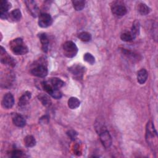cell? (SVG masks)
I'll use <instances>...</instances> for the list:
<instances>
[{
    "mask_svg": "<svg viewBox=\"0 0 158 158\" xmlns=\"http://www.w3.org/2000/svg\"><path fill=\"white\" fill-rule=\"evenodd\" d=\"M9 46L14 54L16 55H23L28 52V49L24 44L22 38L14 39L9 43Z\"/></svg>",
    "mask_w": 158,
    "mask_h": 158,
    "instance_id": "6da1fadb",
    "label": "cell"
},
{
    "mask_svg": "<svg viewBox=\"0 0 158 158\" xmlns=\"http://www.w3.org/2000/svg\"><path fill=\"white\" fill-rule=\"evenodd\" d=\"M157 132L154 127V124L152 122H148L146 125V139L149 145L153 146V144L156 142Z\"/></svg>",
    "mask_w": 158,
    "mask_h": 158,
    "instance_id": "7a4b0ae2",
    "label": "cell"
},
{
    "mask_svg": "<svg viewBox=\"0 0 158 158\" xmlns=\"http://www.w3.org/2000/svg\"><path fill=\"white\" fill-rule=\"evenodd\" d=\"M63 51L64 55L66 57L71 58L77 55L78 52V48L73 42L67 41L63 45Z\"/></svg>",
    "mask_w": 158,
    "mask_h": 158,
    "instance_id": "3957f363",
    "label": "cell"
},
{
    "mask_svg": "<svg viewBox=\"0 0 158 158\" xmlns=\"http://www.w3.org/2000/svg\"><path fill=\"white\" fill-rule=\"evenodd\" d=\"M31 73L34 76L43 78L48 75V69L44 65L39 64L31 69Z\"/></svg>",
    "mask_w": 158,
    "mask_h": 158,
    "instance_id": "277c9868",
    "label": "cell"
},
{
    "mask_svg": "<svg viewBox=\"0 0 158 158\" xmlns=\"http://www.w3.org/2000/svg\"><path fill=\"white\" fill-rule=\"evenodd\" d=\"M52 23V19L51 16L47 13L41 14L39 16L38 25L41 28H47L49 27Z\"/></svg>",
    "mask_w": 158,
    "mask_h": 158,
    "instance_id": "5b68a950",
    "label": "cell"
},
{
    "mask_svg": "<svg viewBox=\"0 0 158 158\" xmlns=\"http://www.w3.org/2000/svg\"><path fill=\"white\" fill-rule=\"evenodd\" d=\"M111 10L113 14L117 16H123L127 13V8L120 2H115L111 7Z\"/></svg>",
    "mask_w": 158,
    "mask_h": 158,
    "instance_id": "8992f818",
    "label": "cell"
},
{
    "mask_svg": "<svg viewBox=\"0 0 158 158\" xmlns=\"http://www.w3.org/2000/svg\"><path fill=\"white\" fill-rule=\"evenodd\" d=\"M99 135L100 141L103 146L106 149L110 148L112 144V137L109 131L105 130L101 131Z\"/></svg>",
    "mask_w": 158,
    "mask_h": 158,
    "instance_id": "52a82bcc",
    "label": "cell"
},
{
    "mask_svg": "<svg viewBox=\"0 0 158 158\" xmlns=\"http://www.w3.org/2000/svg\"><path fill=\"white\" fill-rule=\"evenodd\" d=\"M25 2L31 15L34 17H36L39 14V9L36 2L32 0H28L25 1Z\"/></svg>",
    "mask_w": 158,
    "mask_h": 158,
    "instance_id": "ba28073f",
    "label": "cell"
},
{
    "mask_svg": "<svg viewBox=\"0 0 158 158\" xmlns=\"http://www.w3.org/2000/svg\"><path fill=\"white\" fill-rule=\"evenodd\" d=\"M1 104H2V106L4 108H6V109L11 108L14 104V99L13 95L10 93L6 94L2 98Z\"/></svg>",
    "mask_w": 158,
    "mask_h": 158,
    "instance_id": "9c48e42d",
    "label": "cell"
},
{
    "mask_svg": "<svg viewBox=\"0 0 158 158\" xmlns=\"http://www.w3.org/2000/svg\"><path fill=\"white\" fill-rule=\"evenodd\" d=\"M1 61L2 63L4 64H8L9 65H12V66L15 65V63L13 59L6 54V51L2 46L1 49Z\"/></svg>",
    "mask_w": 158,
    "mask_h": 158,
    "instance_id": "30bf717a",
    "label": "cell"
},
{
    "mask_svg": "<svg viewBox=\"0 0 158 158\" xmlns=\"http://www.w3.org/2000/svg\"><path fill=\"white\" fill-rule=\"evenodd\" d=\"M69 70L75 76H82L84 72V67L80 65H73L69 68Z\"/></svg>",
    "mask_w": 158,
    "mask_h": 158,
    "instance_id": "8fae6325",
    "label": "cell"
},
{
    "mask_svg": "<svg viewBox=\"0 0 158 158\" xmlns=\"http://www.w3.org/2000/svg\"><path fill=\"white\" fill-rule=\"evenodd\" d=\"M38 36L42 45V49L44 52H46L48 51V48H49V40H48V36L46 35V33H40L38 35Z\"/></svg>",
    "mask_w": 158,
    "mask_h": 158,
    "instance_id": "7c38bea8",
    "label": "cell"
},
{
    "mask_svg": "<svg viewBox=\"0 0 158 158\" xmlns=\"http://www.w3.org/2000/svg\"><path fill=\"white\" fill-rule=\"evenodd\" d=\"M148 78V72L144 69H141L137 73V80L138 82L142 85L144 84Z\"/></svg>",
    "mask_w": 158,
    "mask_h": 158,
    "instance_id": "4fadbf2b",
    "label": "cell"
},
{
    "mask_svg": "<svg viewBox=\"0 0 158 158\" xmlns=\"http://www.w3.org/2000/svg\"><path fill=\"white\" fill-rule=\"evenodd\" d=\"M48 82L53 88L56 89H59L64 85V82L58 78H51Z\"/></svg>",
    "mask_w": 158,
    "mask_h": 158,
    "instance_id": "5bb4252c",
    "label": "cell"
},
{
    "mask_svg": "<svg viewBox=\"0 0 158 158\" xmlns=\"http://www.w3.org/2000/svg\"><path fill=\"white\" fill-rule=\"evenodd\" d=\"M22 17V13L18 9L13 10L10 13H9V17L7 19H10L14 22H17L20 20Z\"/></svg>",
    "mask_w": 158,
    "mask_h": 158,
    "instance_id": "9a60e30c",
    "label": "cell"
},
{
    "mask_svg": "<svg viewBox=\"0 0 158 158\" xmlns=\"http://www.w3.org/2000/svg\"><path fill=\"white\" fill-rule=\"evenodd\" d=\"M12 120L14 125H15L17 127H23L26 124L25 119L20 115L15 114L14 117H13Z\"/></svg>",
    "mask_w": 158,
    "mask_h": 158,
    "instance_id": "2e32d148",
    "label": "cell"
},
{
    "mask_svg": "<svg viewBox=\"0 0 158 158\" xmlns=\"http://www.w3.org/2000/svg\"><path fill=\"white\" fill-rule=\"evenodd\" d=\"M80 105V101L75 97H71L68 100V106L71 109H75Z\"/></svg>",
    "mask_w": 158,
    "mask_h": 158,
    "instance_id": "e0dca14e",
    "label": "cell"
},
{
    "mask_svg": "<svg viewBox=\"0 0 158 158\" xmlns=\"http://www.w3.org/2000/svg\"><path fill=\"white\" fill-rule=\"evenodd\" d=\"M30 98H31V93L29 91L25 92L20 98L19 101V106H23L26 105L28 102Z\"/></svg>",
    "mask_w": 158,
    "mask_h": 158,
    "instance_id": "ac0fdd59",
    "label": "cell"
},
{
    "mask_svg": "<svg viewBox=\"0 0 158 158\" xmlns=\"http://www.w3.org/2000/svg\"><path fill=\"white\" fill-rule=\"evenodd\" d=\"M24 143L27 147L32 148L36 144V139L31 135H27L24 138Z\"/></svg>",
    "mask_w": 158,
    "mask_h": 158,
    "instance_id": "d6986e66",
    "label": "cell"
},
{
    "mask_svg": "<svg viewBox=\"0 0 158 158\" xmlns=\"http://www.w3.org/2000/svg\"><path fill=\"white\" fill-rule=\"evenodd\" d=\"M11 7V4L6 0H1L0 1V12H7Z\"/></svg>",
    "mask_w": 158,
    "mask_h": 158,
    "instance_id": "ffe728a7",
    "label": "cell"
},
{
    "mask_svg": "<svg viewBox=\"0 0 158 158\" xmlns=\"http://www.w3.org/2000/svg\"><path fill=\"white\" fill-rule=\"evenodd\" d=\"M139 23L137 20H135L132 25L130 33L133 35V38H135L136 36L139 34Z\"/></svg>",
    "mask_w": 158,
    "mask_h": 158,
    "instance_id": "44dd1931",
    "label": "cell"
},
{
    "mask_svg": "<svg viewBox=\"0 0 158 158\" xmlns=\"http://www.w3.org/2000/svg\"><path fill=\"white\" fill-rule=\"evenodd\" d=\"M138 11L141 15H146L149 13L150 8L146 4L140 3L138 6Z\"/></svg>",
    "mask_w": 158,
    "mask_h": 158,
    "instance_id": "7402d4cb",
    "label": "cell"
},
{
    "mask_svg": "<svg viewBox=\"0 0 158 158\" xmlns=\"http://www.w3.org/2000/svg\"><path fill=\"white\" fill-rule=\"evenodd\" d=\"M72 4L76 10H81L84 8L85 2L82 0H74L72 1Z\"/></svg>",
    "mask_w": 158,
    "mask_h": 158,
    "instance_id": "603a6c76",
    "label": "cell"
},
{
    "mask_svg": "<svg viewBox=\"0 0 158 158\" xmlns=\"http://www.w3.org/2000/svg\"><path fill=\"white\" fill-rule=\"evenodd\" d=\"M78 37L83 41L85 42H88L89 41L91 40V35H90V33H89L88 32L86 31H83L81 32L78 34Z\"/></svg>",
    "mask_w": 158,
    "mask_h": 158,
    "instance_id": "cb8c5ba5",
    "label": "cell"
},
{
    "mask_svg": "<svg viewBox=\"0 0 158 158\" xmlns=\"http://www.w3.org/2000/svg\"><path fill=\"white\" fill-rule=\"evenodd\" d=\"M38 98H39V100L41 101L42 104L45 106H49L51 104V101L50 99L46 94H40L38 96Z\"/></svg>",
    "mask_w": 158,
    "mask_h": 158,
    "instance_id": "d4e9b609",
    "label": "cell"
},
{
    "mask_svg": "<svg viewBox=\"0 0 158 158\" xmlns=\"http://www.w3.org/2000/svg\"><path fill=\"white\" fill-rule=\"evenodd\" d=\"M120 38L122 41L127 42L131 41L135 39L131 33H130V31H125L122 33L120 35Z\"/></svg>",
    "mask_w": 158,
    "mask_h": 158,
    "instance_id": "484cf974",
    "label": "cell"
},
{
    "mask_svg": "<svg viewBox=\"0 0 158 158\" xmlns=\"http://www.w3.org/2000/svg\"><path fill=\"white\" fill-rule=\"evenodd\" d=\"M122 51H123V53L127 57L131 59V60H136V59H138V56L136 54H135L134 52H133L132 51H128V50L125 49H123Z\"/></svg>",
    "mask_w": 158,
    "mask_h": 158,
    "instance_id": "4316f807",
    "label": "cell"
},
{
    "mask_svg": "<svg viewBox=\"0 0 158 158\" xmlns=\"http://www.w3.org/2000/svg\"><path fill=\"white\" fill-rule=\"evenodd\" d=\"M83 59L91 65L94 64V63L95 62L94 57L90 53H85L83 56Z\"/></svg>",
    "mask_w": 158,
    "mask_h": 158,
    "instance_id": "83f0119b",
    "label": "cell"
},
{
    "mask_svg": "<svg viewBox=\"0 0 158 158\" xmlns=\"http://www.w3.org/2000/svg\"><path fill=\"white\" fill-rule=\"evenodd\" d=\"M52 98H55V99H60L61 97H62V93L59 90V89H54L52 92L51 93V94H50Z\"/></svg>",
    "mask_w": 158,
    "mask_h": 158,
    "instance_id": "f1b7e54d",
    "label": "cell"
},
{
    "mask_svg": "<svg viewBox=\"0 0 158 158\" xmlns=\"http://www.w3.org/2000/svg\"><path fill=\"white\" fill-rule=\"evenodd\" d=\"M67 135L72 140H75L77 138L78 134L75 131H74L73 130H70L67 132Z\"/></svg>",
    "mask_w": 158,
    "mask_h": 158,
    "instance_id": "f546056e",
    "label": "cell"
},
{
    "mask_svg": "<svg viewBox=\"0 0 158 158\" xmlns=\"http://www.w3.org/2000/svg\"><path fill=\"white\" fill-rule=\"evenodd\" d=\"M22 156V152L20 150H14L10 152L12 157H20Z\"/></svg>",
    "mask_w": 158,
    "mask_h": 158,
    "instance_id": "4dcf8cb0",
    "label": "cell"
},
{
    "mask_svg": "<svg viewBox=\"0 0 158 158\" xmlns=\"http://www.w3.org/2000/svg\"><path fill=\"white\" fill-rule=\"evenodd\" d=\"M48 120H49V118H48V116L44 115V116H43V117H41V118H40V122H42V123H48Z\"/></svg>",
    "mask_w": 158,
    "mask_h": 158,
    "instance_id": "1f68e13d",
    "label": "cell"
}]
</instances>
